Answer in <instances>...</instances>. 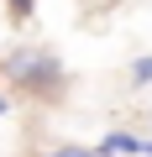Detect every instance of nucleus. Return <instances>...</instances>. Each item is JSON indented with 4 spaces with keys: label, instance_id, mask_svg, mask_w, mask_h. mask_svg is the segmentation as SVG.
<instances>
[{
    "label": "nucleus",
    "instance_id": "nucleus-1",
    "mask_svg": "<svg viewBox=\"0 0 152 157\" xmlns=\"http://www.w3.org/2000/svg\"><path fill=\"white\" fill-rule=\"evenodd\" d=\"M6 78H11V84H21V89H37V94H47L58 78H63V68H58V58H53V52L21 47V52H11V58H6Z\"/></svg>",
    "mask_w": 152,
    "mask_h": 157
},
{
    "label": "nucleus",
    "instance_id": "nucleus-4",
    "mask_svg": "<svg viewBox=\"0 0 152 157\" xmlns=\"http://www.w3.org/2000/svg\"><path fill=\"white\" fill-rule=\"evenodd\" d=\"M53 157H100V152H84V147H58Z\"/></svg>",
    "mask_w": 152,
    "mask_h": 157
},
{
    "label": "nucleus",
    "instance_id": "nucleus-5",
    "mask_svg": "<svg viewBox=\"0 0 152 157\" xmlns=\"http://www.w3.org/2000/svg\"><path fill=\"white\" fill-rule=\"evenodd\" d=\"M147 78H152V58H142V63H136V84H147Z\"/></svg>",
    "mask_w": 152,
    "mask_h": 157
},
{
    "label": "nucleus",
    "instance_id": "nucleus-3",
    "mask_svg": "<svg viewBox=\"0 0 152 157\" xmlns=\"http://www.w3.org/2000/svg\"><path fill=\"white\" fill-rule=\"evenodd\" d=\"M6 6H11V16H32V6H37V0H6Z\"/></svg>",
    "mask_w": 152,
    "mask_h": 157
},
{
    "label": "nucleus",
    "instance_id": "nucleus-2",
    "mask_svg": "<svg viewBox=\"0 0 152 157\" xmlns=\"http://www.w3.org/2000/svg\"><path fill=\"white\" fill-rule=\"evenodd\" d=\"M147 141L142 136H126V131H115V136H105V152H142Z\"/></svg>",
    "mask_w": 152,
    "mask_h": 157
},
{
    "label": "nucleus",
    "instance_id": "nucleus-6",
    "mask_svg": "<svg viewBox=\"0 0 152 157\" xmlns=\"http://www.w3.org/2000/svg\"><path fill=\"white\" fill-rule=\"evenodd\" d=\"M0 110H6V94H0Z\"/></svg>",
    "mask_w": 152,
    "mask_h": 157
}]
</instances>
